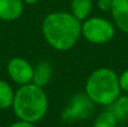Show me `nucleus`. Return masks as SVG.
<instances>
[{
  "label": "nucleus",
  "mask_w": 128,
  "mask_h": 127,
  "mask_svg": "<svg viewBox=\"0 0 128 127\" xmlns=\"http://www.w3.org/2000/svg\"><path fill=\"white\" fill-rule=\"evenodd\" d=\"M82 22L68 11H54L43 19L42 34L45 42L58 52L73 48L81 37Z\"/></svg>",
  "instance_id": "nucleus-1"
},
{
  "label": "nucleus",
  "mask_w": 128,
  "mask_h": 127,
  "mask_svg": "<svg viewBox=\"0 0 128 127\" xmlns=\"http://www.w3.org/2000/svg\"><path fill=\"white\" fill-rule=\"evenodd\" d=\"M11 108L18 119L36 124L46 116L48 98L44 88L28 83L20 86L15 91Z\"/></svg>",
  "instance_id": "nucleus-2"
},
{
  "label": "nucleus",
  "mask_w": 128,
  "mask_h": 127,
  "mask_svg": "<svg viewBox=\"0 0 128 127\" xmlns=\"http://www.w3.org/2000/svg\"><path fill=\"white\" fill-rule=\"evenodd\" d=\"M84 92L98 106L108 107L122 94L118 74L109 68H99L89 74Z\"/></svg>",
  "instance_id": "nucleus-3"
},
{
  "label": "nucleus",
  "mask_w": 128,
  "mask_h": 127,
  "mask_svg": "<svg viewBox=\"0 0 128 127\" xmlns=\"http://www.w3.org/2000/svg\"><path fill=\"white\" fill-rule=\"evenodd\" d=\"M115 34L116 26L104 17L94 16L82 22L81 36L91 44H106L112 40Z\"/></svg>",
  "instance_id": "nucleus-4"
},
{
  "label": "nucleus",
  "mask_w": 128,
  "mask_h": 127,
  "mask_svg": "<svg viewBox=\"0 0 128 127\" xmlns=\"http://www.w3.org/2000/svg\"><path fill=\"white\" fill-rule=\"evenodd\" d=\"M96 104L86 92H76L70 98L61 112V119L66 124L88 120L96 112Z\"/></svg>",
  "instance_id": "nucleus-5"
},
{
  "label": "nucleus",
  "mask_w": 128,
  "mask_h": 127,
  "mask_svg": "<svg viewBox=\"0 0 128 127\" xmlns=\"http://www.w3.org/2000/svg\"><path fill=\"white\" fill-rule=\"evenodd\" d=\"M7 73L12 82L24 86L33 81L34 66L27 60L22 58H12L7 64Z\"/></svg>",
  "instance_id": "nucleus-6"
},
{
  "label": "nucleus",
  "mask_w": 128,
  "mask_h": 127,
  "mask_svg": "<svg viewBox=\"0 0 128 127\" xmlns=\"http://www.w3.org/2000/svg\"><path fill=\"white\" fill-rule=\"evenodd\" d=\"M110 14L114 25L120 32L128 34V0H112Z\"/></svg>",
  "instance_id": "nucleus-7"
},
{
  "label": "nucleus",
  "mask_w": 128,
  "mask_h": 127,
  "mask_svg": "<svg viewBox=\"0 0 128 127\" xmlns=\"http://www.w3.org/2000/svg\"><path fill=\"white\" fill-rule=\"evenodd\" d=\"M22 0H0V20L15 22L24 12Z\"/></svg>",
  "instance_id": "nucleus-8"
},
{
  "label": "nucleus",
  "mask_w": 128,
  "mask_h": 127,
  "mask_svg": "<svg viewBox=\"0 0 128 127\" xmlns=\"http://www.w3.org/2000/svg\"><path fill=\"white\" fill-rule=\"evenodd\" d=\"M53 79V65L48 61H40L34 66L32 83L44 88L50 84Z\"/></svg>",
  "instance_id": "nucleus-9"
},
{
  "label": "nucleus",
  "mask_w": 128,
  "mask_h": 127,
  "mask_svg": "<svg viewBox=\"0 0 128 127\" xmlns=\"http://www.w3.org/2000/svg\"><path fill=\"white\" fill-rule=\"evenodd\" d=\"M92 7H93L92 0H71L70 12L82 22L86 18L90 17Z\"/></svg>",
  "instance_id": "nucleus-10"
},
{
  "label": "nucleus",
  "mask_w": 128,
  "mask_h": 127,
  "mask_svg": "<svg viewBox=\"0 0 128 127\" xmlns=\"http://www.w3.org/2000/svg\"><path fill=\"white\" fill-rule=\"evenodd\" d=\"M107 108L114 114L118 123H124V122L128 120V96L120 94Z\"/></svg>",
  "instance_id": "nucleus-11"
},
{
  "label": "nucleus",
  "mask_w": 128,
  "mask_h": 127,
  "mask_svg": "<svg viewBox=\"0 0 128 127\" xmlns=\"http://www.w3.org/2000/svg\"><path fill=\"white\" fill-rule=\"evenodd\" d=\"M15 91L12 87L4 80H0V109L6 110L12 106Z\"/></svg>",
  "instance_id": "nucleus-12"
},
{
  "label": "nucleus",
  "mask_w": 128,
  "mask_h": 127,
  "mask_svg": "<svg viewBox=\"0 0 128 127\" xmlns=\"http://www.w3.org/2000/svg\"><path fill=\"white\" fill-rule=\"evenodd\" d=\"M117 125L118 120L108 108L100 112L93 120V127H117Z\"/></svg>",
  "instance_id": "nucleus-13"
},
{
  "label": "nucleus",
  "mask_w": 128,
  "mask_h": 127,
  "mask_svg": "<svg viewBox=\"0 0 128 127\" xmlns=\"http://www.w3.org/2000/svg\"><path fill=\"white\" fill-rule=\"evenodd\" d=\"M118 81H119L122 92H128V69L124 70L118 76Z\"/></svg>",
  "instance_id": "nucleus-14"
},
{
  "label": "nucleus",
  "mask_w": 128,
  "mask_h": 127,
  "mask_svg": "<svg viewBox=\"0 0 128 127\" xmlns=\"http://www.w3.org/2000/svg\"><path fill=\"white\" fill-rule=\"evenodd\" d=\"M97 6L104 12L110 11L112 8V0H98L97 1Z\"/></svg>",
  "instance_id": "nucleus-15"
},
{
  "label": "nucleus",
  "mask_w": 128,
  "mask_h": 127,
  "mask_svg": "<svg viewBox=\"0 0 128 127\" xmlns=\"http://www.w3.org/2000/svg\"><path fill=\"white\" fill-rule=\"evenodd\" d=\"M8 127H36V126H35V124H33V123H29V122H25V120H20V119H18L17 122L12 123Z\"/></svg>",
  "instance_id": "nucleus-16"
},
{
  "label": "nucleus",
  "mask_w": 128,
  "mask_h": 127,
  "mask_svg": "<svg viewBox=\"0 0 128 127\" xmlns=\"http://www.w3.org/2000/svg\"><path fill=\"white\" fill-rule=\"evenodd\" d=\"M25 4H28V6H33V4H36L38 2V0H22Z\"/></svg>",
  "instance_id": "nucleus-17"
}]
</instances>
